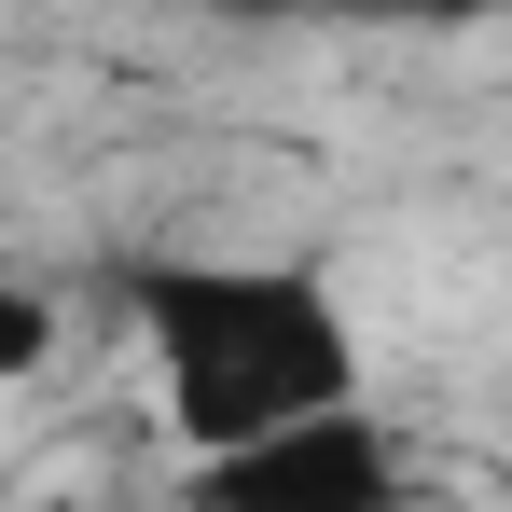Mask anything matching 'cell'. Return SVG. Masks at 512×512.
<instances>
[{"instance_id":"obj_1","label":"cell","mask_w":512,"mask_h":512,"mask_svg":"<svg viewBox=\"0 0 512 512\" xmlns=\"http://www.w3.org/2000/svg\"><path fill=\"white\" fill-rule=\"evenodd\" d=\"M111 319L153 360V402L194 457H250L305 416L360 402V319L291 250H125Z\"/></svg>"},{"instance_id":"obj_2","label":"cell","mask_w":512,"mask_h":512,"mask_svg":"<svg viewBox=\"0 0 512 512\" xmlns=\"http://www.w3.org/2000/svg\"><path fill=\"white\" fill-rule=\"evenodd\" d=\"M402 499H416V471H402V429L374 402L305 416L250 457H194V512H402Z\"/></svg>"},{"instance_id":"obj_3","label":"cell","mask_w":512,"mask_h":512,"mask_svg":"<svg viewBox=\"0 0 512 512\" xmlns=\"http://www.w3.org/2000/svg\"><path fill=\"white\" fill-rule=\"evenodd\" d=\"M42 346H56V319H42V291H14V305H0V374H42Z\"/></svg>"}]
</instances>
